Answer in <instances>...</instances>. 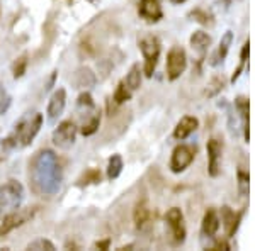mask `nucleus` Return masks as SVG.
Returning <instances> with one entry per match:
<instances>
[{"mask_svg":"<svg viewBox=\"0 0 255 251\" xmlns=\"http://www.w3.org/2000/svg\"><path fill=\"white\" fill-rule=\"evenodd\" d=\"M27 176H29V187L32 193L41 197L56 195L63 183V168L55 151L48 148L39 150L31 158Z\"/></svg>","mask_w":255,"mask_h":251,"instance_id":"f257e3e1","label":"nucleus"},{"mask_svg":"<svg viewBox=\"0 0 255 251\" xmlns=\"http://www.w3.org/2000/svg\"><path fill=\"white\" fill-rule=\"evenodd\" d=\"M41 126H43V114L32 112L20 117L14 126V131L2 141L3 150H14V148L29 146L38 136Z\"/></svg>","mask_w":255,"mask_h":251,"instance_id":"f03ea898","label":"nucleus"},{"mask_svg":"<svg viewBox=\"0 0 255 251\" xmlns=\"http://www.w3.org/2000/svg\"><path fill=\"white\" fill-rule=\"evenodd\" d=\"M24 200V187L17 180L0 185V214H7L20 207Z\"/></svg>","mask_w":255,"mask_h":251,"instance_id":"7ed1b4c3","label":"nucleus"},{"mask_svg":"<svg viewBox=\"0 0 255 251\" xmlns=\"http://www.w3.org/2000/svg\"><path fill=\"white\" fill-rule=\"evenodd\" d=\"M138 46H139V51H141L143 58H145L143 72H145L146 77H151L160 58V41L155 38V36H145V38L139 39Z\"/></svg>","mask_w":255,"mask_h":251,"instance_id":"20e7f679","label":"nucleus"},{"mask_svg":"<svg viewBox=\"0 0 255 251\" xmlns=\"http://www.w3.org/2000/svg\"><path fill=\"white\" fill-rule=\"evenodd\" d=\"M77 133H79V127H77L75 122L68 119V121L60 122L58 127L53 131L51 141L60 150H70V148L75 145Z\"/></svg>","mask_w":255,"mask_h":251,"instance_id":"39448f33","label":"nucleus"},{"mask_svg":"<svg viewBox=\"0 0 255 251\" xmlns=\"http://www.w3.org/2000/svg\"><path fill=\"white\" fill-rule=\"evenodd\" d=\"M165 222L168 226V236L172 245H182L186 240V226H184V214L179 207L168 209L165 214Z\"/></svg>","mask_w":255,"mask_h":251,"instance_id":"423d86ee","label":"nucleus"},{"mask_svg":"<svg viewBox=\"0 0 255 251\" xmlns=\"http://www.w3.org/2000/svg\"><path fill=\"white\" fill-rule=\"evenodd\" d=\"M34 212L36 209H15V211L3 214V217L0 219V236H5L15 228L22 226L34 216Z\"/></svg>","mask_w":255,"mask_h":251,"instance_id":"0eeeda50","label":"nucleus"},{"mask_svg":"<svg viewBox=\"0 0 255 251\" xmlns=\"http://www.w3.org/2000/svg\"><path fill=\"white\" fill-rule=\"evenodd\" d=\"M187 68V55L184 48L174 46L167 55V78L168 80H177Z\"/></svg>","mask_w":255,"mask_h":251,"instance_id":"6e6552de","label":"nucleus"},{"mask_svg":"<svg viewBox=\"0 0 255 251\" xmlns=\"http://www.w3.org/2000/svg\"><path fill=\"white\" fill-rule=\"evenodd\" d=\"M196 158V150L192 146L187 145H179L175 146V150L172 151L170 158V170L174 173H182L184 170L194 162Z\"/></svg>","mask_w":255,"mask_h":251,"instance_id":"1a4fd4ad","label":"nucleus"},{"mask_svg":"<svg viewBox=\"0 0 255 251\" xmlns=\"http://www.w3.org/2000/svg\"><path fill=\"white\" fill-rule=\"evenodd\" d=\"M65 105H67V90H65V88H56L55 92H53V95L49 97L48 109H46L48 121L51 122V124L58 121V117L63 114Z\"/></svg>","mask_w":255,"mask_h":251,"instance_id":"9d476101","label":"nucleus"},{"mask_svg":"<svg viewBox=\"0 0 255 251\" xmlns=\"http://www.w3.org/2000/svg\"><path fill=\"white\" fill-rule=\"evenodd\" d=\"M138 14H139V17L145 19L146 22H158V20L163 17L160 0H139Z\"/></svg>","mask_w":255,"mask_h":251,"instance_id":"9b49d317","label":"nucleus"},{"mask_svg":"<svg viewBox=\"0 0 255 251\" xmlns=\"http://www.w3.org/2000/svg\"><path fill=\"white\" fill-rule=\"evenodd\" d=\"M221 150H223V145L218 138H211L208 141V168H209V175L211 176H218L220 173V158H221Z\"/></svg>","mask_w":255,"mask_h":251,"instance_id":"f8f14e48","label":"nucleus"},{"mask_svg":"<svg viewBox=\"0 0 255 251\" xmlns=\"http://www.w3.org/2000/svg\"><path fill=\"white\" fill-rule=\"evenodd\" d=\"M72 84L75 85V88L87 90V88H92L94 85L97 84V77L89 67H80L75 70V73H73Z\"/></svg>","mask_w":255,"mask_h":251,"instance_id":"ddd939ff","label":"nucleus"},{"mask_svg":"<svg viewBox=\"0 0 255 251\" xmlns=\"http://www.w3.org/2000/svg\"><path fill=\"white\" fill-rule=\"evenodd\" d=\"M197 127H199V121H197L196 117L184 116L179 122H177L175 129H174V138L179 139V141H184V139H187L189 136L194 133Z\"/></svg>","mask_w":255,"mask_h":251,"instance_id":"4468645a","label":"nucleus"},{"mask_svg":"<svg viewBox=\"0 0 255 251\" xmlns=\"http://www.w3.org/2000/svg\"><path fill=\"white\" fill-rule=\"evenodd\" d=\"M201 229H203V234L208 238H215L218 229H220V217H218V212L215 209H208L204 212L203 222H201Z\"/></svg>","mask_w":255,"mask_h":251,"instance_id":"2eb2a0df","label":"nucleus"},{"mask_svg":"<svg viewBox=\"0 0 255 251\" xmlns=\"http://www.w3.org/2000/svg\"><path fill=\"white\" fill-rule=\"evenodd\" d=\"M240 219H242V212L235 214L232 209L228 207V205L221 207V219H220V222H223V226L226 229V234H228V236H233V234L237 233Z\"/></svg>","mask_w":255,"mask_h":251,"instance_id":"dca6fc26","label":"nucleus"},{"mask_svg":"<svg viewBox=\"0 0 255 251\" xmlns=\"http://www.w3.org/2000/svg\"><path fill=\"white\" fill-rule=\"evenodd\" d=\"M189 41H191L192 49L199 53V55H204V53L209 49V46H211V43H213L211 36H209L208 32H204V31L192 32V36H191V39H189Z\"/></svg>","mask_w":255,"mask_h":251,"instance_id":"f3484780","label":"nucleus"},{"mask_svg":"<svg viewBox=\"0 0 255 251\" xmlns=\"http://www.w3.org/2000/svg\"><path fill=\"white\" fill-rule=\"evenodd\" d=\"M232 43H233V32H232V31H226V32H225V36H223V38H221V41H220V48H218L216 55L213 56V60H211V65H213V67L220 65L221 61H223V60L226 58V55H228Z\"/></svg>","mask_w":255,"mask_h":251,"instance_id":"a211bd4d","label":"nucleus"},{"mask_svg":"<svg viewBox=\"0 0 255 251\" xmlns=\"http://www.w3.org/2000/svg\"><path fill=\"white\" fill-rule=\"evenodd\" d=\"M133 219H134V226L138 229H143L150 222V207H148L146 200H139L136 204L133 212Z\"/></svg>","mask_w":255,"mask_h":251,"instance_id":"6ab92c4d","label":"nucleus"},{"mask_svg":"<svg viewBox=\"0 0 255 251\" xmlns=\"http://www.w3.org/2000/svg\"><path fill=\"white\" fill-rule=\"evenodd\" d=\"M141 73H143V70L139 68L138 63H134L133 67L129 68V72H128V75L125 78V84L133 90V92L138 90L139 85H141Z\"/></svg>","mask_w":255,"mask_h":251,"instance_id":"aec40b11","label":"nucleus"},{"mask_svg":"<svg viewBox=\"0 0 255 251\" xmlns=\"http://www.w3.org/2000/svg\"><path fill=\"white\" fill-rule=\"evenodd\" d=\"M123 168H125V163H123L121 155H113L108 162V171H106V175H108L109 180H116L121 175Z\"/></svg>","mask_w":255,"mask_h":251,"instance_id":"412c9836","label":"nucleus"},{"mask_svg":"<svg viewBox=\"0 0 255 251\" xmlns=\"http://www.w3.org/2000/svg\"><path fill=\"white\" fill-rule=\"evenodd\" d=\"M77 107H79V112L82 114H94L97 112V107H96V102H94L92 95L89 92H84L79 95V100H77Z\"/></svg>","mask_w":255,"mask_h":251,"instance_id":"4be33fe9","label":"nucleus"},{"mask_svg":"<svg viewBox=\"0 0 255 251\" xmlns=\"http://www.w3.org/2000/svg\"><path fill=\"white\" fill-rule=\"evenodd\" d=\"M131 97H133V90H131L128 85L125 84V80H121L118 84L116 90H114V95H113V100L116 105H121L125 104V102L131 100Z\"/></svg>","mask_w":255,"mask_h":251,"instance_id":"5701e85b","label":"nucleus"},{"mask_svg":"<svg viewBox=\"0 0 255 251\" xmlns=\"http://www.w3.org/2000/svg\"><path fill=\"white\" fill-rule=\"evenodd\" d=\"M99 126H101V110H97L94 116L85 119V122L80 127V133L84 136H92L99 131Z\"/></svg>","mask_w":255,"mask_h":251,"instance_id":"b1692460","label":"nucleus"},{"mask_svg":"<svg viewBox=\"0 0 255 251\" xmlns=\"http://www.w3.org/2000/svg\"><path fill=\"white\" fill-rule=\"evenodd\" d=\"M27 63H29V60H27V55L24 53V55H20L17 60L14 61V65H12V75H14V78L17 80V78H20L26 73L27 70Z\"/></svg>","mask_w":255,"mask_h":251,"instance_id":"393cba45","label":"nucleus"},{"mask_svg":"<svg viewBox=\"0 0 255 251\" xmlns=\"http://www.w3.org/2000/svg\"><path fill=\"white\" fill-rule=\"evenodd\" d=\"M27 250H32V251H55V245H53L49 240H44V238H38V240L31 241L29 245H27Z\"/></svg>","mask_w":255,"mask_h":251,"instance_id":"a878e982","label":"nucleus"},{"mask_svg":"<svg viewBox=\"0 0 255 251\" xmlns=\"http://www.w3.org/2000/svg\"><path fill=\"white\" fill-rule=\"evenodd\" d=\"M249 53H250V43L247 41V43L244 44V48H242V53H240V65H238V68L233 72V77H232V82H237L238 77H240L242 70H244L247 60H249Z\"/></svg>","mask_w":255,"mask_h":251,"instance_id":"bb28decb","label":"nucleus"},{"mask_svg":"<svg viewBox=\"0 0 255 251\" xmlns=\"http://www.w3.org/2000/svg\"><path fill=\"white\" fill-rule=\"evenodd\" d=\"M223 85H225V80L221 77H213L211 82L208 84V88H206V95L208 97H215L218 93L223 90Z\"/></svg>","mask_w":255,"mask_h":251,"instance_id":"cd10ccee","label":"nucleus"},{"mask_svg":"<svg viewBox=\"0 0 255 251\" xmlns=\"http://www.w3.org/2000/svg\"><path fill=\"white\" fill-rule=\"evenodd\" d=\"M189 17H192V20H196V22H199V24H204V26H208V24H213L211 14H208V12L203 10V9L192 10L191 14H189Z\"/></svg>","mask_w":255,"mask_h":251,"instance_id":"c85d7f7f","label":"nucleus"},{"mask_svg":"<svg viewBox=\"0 0 255 251\" xmlns=\"http://www.w3.org/2000/svg\"><path fill=\"white\" fill-rule=\"evenodd\" d=\"M80 185H90V183H99L101 182V171L96 170V168H90L84 173V176L79 180Z\"/></svg>","mask_w":255,"mask_h":251,"instance_id":"c756f323","label":"nucleus"},{"mask_svg":"<svg viewBox=\"0 0 255 251\" xmlns=\"http://www.w3.org/2000/svg\"><path fill=\"white\" fill-rule=\"evenodd\" d=\"M10 104H12V97L9 95V92L0 85V116H3V114L9 110Z\"/></svg>","mask_w":255,"mask_h":251,"instance_id":"7c9ffc66","label":"nucleus"},{"mask_svg":"<svg viewBox=\"0 0 255 251\" xmlns=\"http://www.w3.org/2000/svg\"><path fill=\"white\" fill-rule=\"evenodd\" d=\"M238 190L242 195L249 193V173H245L244 170H238Z\"/></svg>","mask_w":255,"mask_h":251,"instance_id":"2f4dec72","label":"nucleus"},{"mask_svg":"<svg viewBox=\"0 0 255 251\" xmlns=\"http://www.w3.org/2000/svg\"><path fill=\"white\" fill-rule=\"evenodd\" d=\"M211 250H225V251H228L230 250V245L226 241H218Z\"/></svg>","mask_w":255,"mask_h":251,"instance_id":"473e14b6","label":"nucleus"},{"mask_svg":"<svg viewBox=\"0 0 255 251\" xmlns=\"http://www.w3.org/2000/svg\"><path fill=\"white\" fill-rule=\"evenodd\" d=\"M109 246H111V240H104V241L96 243V248H99V250H109Z\"/></svg>","mask_w":255,"mask_h":251,"instance_id":"72a5a7b5","label":"nucleus"},{"mask_svg":"<svg viewBox=\"0 0 255 251\" xmlns=\"http://www.w3.org/2000/svg\"><path fill=\"white\" fill-rule=\"evenodd\" d=\"M5 160H7V156H5V155H2V153H0V165H2L3 162H5Z\"/></svg>","mask_w":255,"mask_h":251,"instance_id":"f704fd0d","label":"nucleus"},{"mask_svg":"<svg viewBox=\"0 0 255 251\" xmlns=\"http://www.w3.org/2000/svg\"><path fill=\"white\" fill-rule=\"evenodd\" d=\"M170 2H172V3H184L186 0H170Z\"/></svg>","mask_w":255,"mask_h":251,"instance_id":"c9c22d12","label":"nucleus"}]
</instances>
